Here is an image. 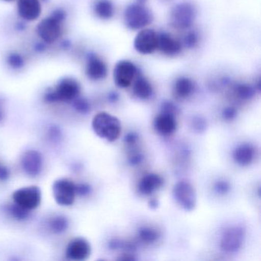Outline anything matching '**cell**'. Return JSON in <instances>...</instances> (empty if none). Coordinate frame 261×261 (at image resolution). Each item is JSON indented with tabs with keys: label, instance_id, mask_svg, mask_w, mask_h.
Here are the masks:
<instances>
[{
	"label": "cell",
	"instance_id": "8992f818",
	"mask_svg": "<svg viewBox=\"0 0 261 261\" xmlns=\"http://www.w3.org/2000/svg\"><path fill=\"white\" fill-rule=\"evenodd\" d=\"M12 198L13 202L30 212L40 205L42 202V192L38 186H25L15 191Z\"/></svg>",
	"mask_w": 261,
	"mask_h": 261
},
{
	"label": "cell",
	"instance_id": "603a6c76",
	"mask_svg": "<svg viewBox=\"0 0 261 261\" xmlns=\"http://www.w3.org/2000/svg\"><path fill=\"white\" fill-rule=\"evenodd\" d=\"M94 11L99 18L109 19L114 14V7L110 0H98L94 6Z\"/></svg>",
	"mask_w": 261,
	"mask_h": 261
},
{
	"label": "cell",
	"instance_id": "3957f363",
	"mask_svg": "<svg viewBox=\"0 0 261 261\" xmlns=\"http://www.w3.org/2000/svg\"><path fill=\"white\" fill-rule=\"evenodd\" d=\"M64 13L56 12L53 16L45 18L39 22L37 27L38 36L46 43H53L62 34V22Z\"/></svg>",
	"mask_w": 261,
	"mask_h": 261
},
{
	"label": "cell",
	"instance_id": "44dd1931",
	"mask_svg": "<svg viewBox=\"0 0 261 261\" xmlns=\"http://www.w3.org/2000/svg\"><path fill=\"white\" fill-rule=\"evenodd\" d=\"M153 89L152 85L147 79L143 77H139L136 81L134 86V93L138 98L142 100L149 99L152 96Z\"/></svg>",
	"mask_w": 261,
	"mask_h": 261
},
{
	"label": "cell",
	"instance_id": "30bf717a",
	"mask_svg": "<svg viewBox=\"0 0 261 261\" xmlns=\"http://www.w3.org/2000/svg\"><path fill=\"white\" fill-rule=\"evenodd\" d=\"M158 35L150 29L141 30L134 39V48L140 54H152L158 48Z\"/></svg>",
	"mask_w": 261,
	"mask_h": 261
},
{
	"label": "cell",
	"instance_id": "9c48e42d",
	"mask_svg": "<svg viewBox=\"0 0 261 261\" xmlns=\"http://www.w3.org/2000/svg\"><path fill=\"white\" fill-rule=\"evenodd\" d=\"M245 238V230L241 226H233L224 230L220 241L221 250L235 253L242 247Z\"/></svg>",
	"mask_w": 261,
	"mask_h": 261
},
{
	"label": "cell",
	"instance_id": "484cf974",
	"mask_svg": "<svg viewBox=\"0 0 261 261\" xmlns=\"http://www.w3.org/2000/svg\"><path fill=\"white\" fill-rule=\"evenodd\" d=\"M235 95L243 100H248L254 96L255 91L250 85H237L234 88Z\"/></svg>",
	"mask_w": 261,
	"mask_h": 261
},
{
	"label": "cell",
	"instance_id": "277c9868",
	"mask_svg": "<svg viewBox=\"0 0 261 261\" xmlns=\"http://www.w3.org/2000/svg\"><path fill=\"white\" fill-rule=\"evenodd\" d=\"M124 21L130 30H141L152 22V13L142 4H131L125 10Z\"/></svg>",
	"mask_w": 261,
	"mask_h": 261
},
{
	"label": "cell",
	"instance_id": "8d00e7d4",
	"mask_svg": "<svg viewBox=\"0 0 261 261\" xmlns=\"http://www.w3.org/2000/svg\"><path fill=\"white\" fill-rule=\"evenodd\" d=\"M10 170L4 165L0 164V181H6L10 178Z\"/></svg>",
	"mask_w": 261,
	"mask_h": 261
},
{
	"label": "cell",
	"instance_id": "ac0fdd59",
	"mask_svg": "<svg viewBox=\"0 0 261 261\" xmlns=\"http://www.w3.org/2000/svg\"><path fill=\"white\" fill-rule=\"evenodd\" d=\"M86 74L91 80H102L108 74V67L100 58L91 56L87 63Z\"/></svg>",
	"mask_w": 261,
	"mask_h": 261
},
{
	"label": "cell",
	"instance_id": "4316f807",
	"mask_svg": "<svg viewBox=\"0 0 261 261\" xmlns=\"http://www.w3.org/2000/svg\"><path fill=\"white\" fill-rule=\"evenodd\" d=\"M214 190L219 195H225L230 192V185L225 180H218L214 185Z\"/></svg>",
	"mask_w": 261,
	"mask_h": 261
},
{
	"label": "cell",
	"instance_id": "83f0119b",
	"mask_svg": "<svg viewBox=\"0 0 261 261\" xmlns=\"http://www.w3.org/2000/svg\"><path fill=\"white\" fill-rule=\"evenodd\" d=\"M73 101H74V108H75L77 112L83 114H86L89 112L91 107H90L89 103L85 99L77 97Z\"/></svg>",
	"mask_w": 261,
	"mask_h": 261
},
{
	"label": "cell",
	"instance_id": "e0dca14e",
	"mask_svg": "<svg viewBox=\"0 0 261 261\" xmlns=\"http://www.w3.org/2000/svg\"><path fill=\"white\" fill-rule=\"evenodd\" d=\"M256 155V149L250 143L238 145L232 152L233 161L241 166H247L253 163Z\"/></svg>",
	"mask_w": 261,
	"mask_h": 261
},
{
	"label": "cell",
	"instance_id": "836d02e7",
	"mask_svg": "<svg viewBox=\"0 0 261 261\" xmlns=\"http://www.w3.org/2000/svg\"><path fill=\"white\" fill-rule=\"evenodd\" d=\"M198 42V36L196 33H189L185 38V44L188 48H193Z\"/></svg>",
	"mask_w": 261,
	"mask_h": 261
},
{
	"label": "cell",
	"instance_id": "b9f144b4",
	"mask_svg": "<svg viewBox=\"0 0 261 261\" xmlns=\"http://www.w3.org/2000/svg\"><path fill=\"white\" fill-rule=\"evenodd\" d=\"M6 1H13V0H6Z\"/></svg>",
	"mask_w": 261,
	"mask_h": 261
},
{
	"label": "cell",
	"instance_id": "5bb4252c",
	"mask_svg": "<svg viewBox=\"0 0 261 261\" xmlns=\"http://www.w3.org/2000/svg\"><path fill=\"white\" fill-rule=\"evenodd\" d=\"M154 128L162 136H170L177 129V120L175 114L161 111L154 119Z\"/></svg>",
	"mask_w": 261,
	"mask_h": 261
},
{
	"label": "cell",
	"instance_id": "5b68a950",
	"mask_svg": "<svg viewBox=\"0 0 261 261\" xmlns=\"http://www.w3.org/2000/svg\"><path fill=\"white\" fill-rule=\"evenodd\" d=\"M172 195L177 204L186 212H192L196 207V192L189 181H178L172 189Z\"/></svg>",
	"mask_w": 261,
	"mask_h": 261
},
{
	"label": "cell",
	"instance_id": "1f68e13d",
	"mask_svg": "<svg viewBox=\"0 0 261 261\" xmlns=\"http://www.w3.org/2000/svg\"><path fill=\"white\" fill-rule=\"evenodd\" d=\"M91 192V187L86 183L76 184V193L81 196H87Z\"/></svg>",
	"mask_w": 261,
	"mask_h": 261
},
{
	"label": "cell",
	"instance_id": "d6a6232c",
	"mask_svg": "<svg viewBox=\"0 0 261 261\" xmlns=\"http://www.w3.org/2000/svg\"><path fill=\"white\" fill-rule=\"evenodd\" d=\"M143 159H144V156L143 154L139 152H134L129 155L128 160H129V164L131 166H138V165L141 164Z\"/></svg>",
	"mask_w": 261,
	"mask_h": 261
},
{
	"label": "cell",
	"instance_id": "d6986e66",
	"mask_svg": "<svg viewBox=\"0 0 261 261\" xmlns=\"http://www.w3.org/2000/svg\"><path fill=\"white\" fill-rule=\"evenodd\" d=\"M158 48L166 56H176L181 51V44L170 35L163 33L159 36Z\"/></svg>",
	"mask_w": 261,
	"mask_h": 261
},
{
	"label": "cell",
	"instance_id": "6da1fadb",
	"mask_svg": "<svg viewBox=\"0 0 261 261\" xmlns=\"http://www.w3.org/2000/svg\"><path fill=\"white\" fill-rule=\"evenodd\" d=\"M91 126L97 137L110 143L117 141L121 135L122 125L120 120L105 111L97 113L94 116Z\"/></svg>",
	"mask_w": 261,
	"mask_h": 261
},
{
	"label": "cell",
	"instance_id": "7a4b0ae2",
	"mask_svg": "<svg viewBox=\"0 0 261 261\" xmlns=\"http://www.w3.org/2000/svg\"><path fill=\"white\" fill-rule=\"evenodd\" d=\"M80 91V85L75 80L65 79L56 85L55 89L45 94V100L48 103L73 101L79 97Z\"/></svg>",
	"mask_w": 261,
	"mask_h": 261
},
{
	"label": "cell",
	"instance_id": "7402d4cb",
	"mask_svg": "<svg viewBox=\"0 0 261 261\" xmlns=\"http://www.w3.org/2000/svg\"><path fill=\"white\" fill-rule=\"evenodd\" d=\"M139 240L143 244H151L156 242L160 238V233L156 228L150 226H143L138 230Z\"/></svg>",
	"mask_w": 261,
	"mask_h": 261
},
{
	"label": "cell",
	"instance_id": "52a82bcc",
	"mask_svg": "<svg viewBox=\"0 0 261 261\" xmlns=\"http://www.w3.org/2000/svg\"><path fill=\"white\" fill-rule=\"evenodd\" d=\"M53 194L55 200L59 205H72L77 195L76 184L69 178H59L53 183Z\"/></svg>",
	"mask_w": 261,
	"mask_h": 261
},
{
	"label": "cell",
	"instance_id": "ba28073f",
	"mask_svg": "<svg viewBox=\"0 0 261 261\" xmlns=\"http://www.w3.org/2000/svg\"><path fill=\"white\" fill-rule=\"evenodd\" d=\"M195 8L192 4L187 2L180 3L171 11V24L177 29L189 28L195 21Z\"/></svg>",
	"mask_w": 261,
	"mask_h": 261
},
{
	"label": "cell",
	"instance_id": "cb8c5ba5",
	"mask_svg": "<svg viewBox=\"0 0 261 261\" xmlns=\"http://www.w3.org/2000/svg\"><path fill=\"white\" fill-rule=\"evenodd\" d=\"M7 211L12 218L17 220V221H24L30 216V211L21 207L20 205L14 202L7 205Z\"/></svg>",
	"mask_w": 261,
	"mask_h": 261
},
{
	"label": "cell",
	"instance_id": "7c38bea8",
	"mask_svg": "<svg viewBox=\"0 0 261 261\" xmlns=\"http://www.w3.org/2000/svg\"><path fill=\"white\" fill-rule=\"evenodd\" d=\"M21 166L27 175L31 177L38 176L43 168V157L39 151L27 150L21 159Z\"/></svg>",
	"mask_w": 261,
	"mask_h": 261
},
{
	"label": "cell",
	"instance_id": "d4e9b609",
	"mask_svg": "<svg viewBox=\"0 0 261 261\" xmlns=\"http://www.w3.org/2000/svg\"><path fill=\"white\" fill-rule=\"evenodd\" d=\"M69 223L68 219L62 215H57L50 221V228L55 233H64L68 229Z\"/></svg>",
	"mask_w": 261,
	"mask_h": 261
},
{
	"label": "cell",
	"instance_id": "ffe728a7",
	"mask_svg": "<svg viewBox=\"0 0 261 261\" xmlns=\"http://www.w3.org/2000/svg\"><path fill=\"white\" fill-rule=\"evenodd\" d=\"M195 90L193 82L189 77H182L177 79L174 85V94L178 98L186 99L192 95Z\"/></svg>",
	"mask_w": 261,
	"mask_h": 261
},
{
	"label": "cell",
	"instance_id": "60d3db41",
	"mask_svg": "<svg viewBox=\"0 0 261 261\" xmlns=\"http://www.w3.org/2000/svg\"><path fill=\"white\" fill-rule=\"evenodd\" d=\"M139 4H142L143 3L146 2V0H138Z\"/></svg>",
	"mask_w": 261,
	"mask_h": 261
},
{
	"label": "cell",
	"instance_id": "ab89813d",
	"mask_svg": "<svg viewBox=\"0 0 261 261\" xmlns=\"http://www.w3.org/2000/svg\"><path fill=\"white\" fill-rule=\"evenodd\" d=\"M111 96V99H112V100H114V101H115V100L118 98V96H117L116 94H113Z\"/></svg>",
	"mask_w": 261,
	"mask_h": 261
},
{
	"label": "cell",
	"instance_id": "8fae6325",
	"mask_svg": "<svg viewBox=\"0 0 261 261\" xmlns=\"http://www.w3.org/2000/svg\"><path fill=\"white\" fill-rule=\"evenodd\" d=\"M137 69L130 61L122 60L116 65L114 71L116 85L121 88H129L137 74Z\"/></svg>",
	"mask_w": 261,
	"mask_h": 261
},
{
	"label": "cell",
	"instance_id": "4fadbf2b",
	"mask_svg": "<svg viewBox=\"0 0 261 261\" xmlns=\"http://www.w3.org/2000/svg\"><path fill=\"white\" fill-rule=\"evenodd\" d=\"M91 253L90 243L83 238H77L70 241L67 246V258L74 261H83L88 259Z\"/></svg>",
	"mask_w": 261,
	"mask_h": 261
},
{
	"label": "cell",
	"instance_id": "f546056e",
	"mask_svg": "<svg viewBox=\"0 0 261 261\" xmlns=\"http://www.w3.org/2000/svg\"><path fill=\"white\" fill-rule=\"evenodd\" d=\"M237 114H238V111H237L236 108H233V107H227L223 110L222 117L224 120L230 121L235 119Z\"/></svg>",
	"mask_w": 261,
	"mask_h": 261
},
{
	"label": "cell",
	"instance_id": "9a60e30c",
	"mask_svg": "<svg viewBox=\"0 0 261 261\" xmlns=\"http://www.w3.org/2000/svg\"><path fill=\"white\" fill-rule=\"evenodd\" d=\"M17 13L25 21H35L42 14L39 0H18Z\"/></svg>",
	"mask_w": 261,
	"mask_h": 261
},
{
	"label": "cell",
	"instance_id": "f35d334b",
	"mask_svg": "<svg viewBox=\"0 0 261 261\" xmlns=\"http://www.w3.org/2000/svg\"><path fill=\"white\" fill-rule=\"evenodd\" d=\"M4 118V108L2 103H0V122L2 121Z\"/></svg>",
	"mask_w": 261,
	"mask_h": 261
},
{
	"label": "cell",
	"instance_id": "2e32d148",
	"mask_svg": "<svg viewBox=\"0 0 261 261\" xmlns=\"http://www.w3.org/2000/svg\"><path fill=\"white\" fill-rule=\"evenodd\" d=\"M164 183V179L157 173H148L140 180L137 190L140 195L149 196L154 192L161 189Z\"/></svg>",
	"mask_w": 261,
	"mask_h": 261
},
{
	"label": "cell",
	"instance_id": "f1b7e54d",
	"mask_svg": "<svg viewBox=\"0 0 261 261\" xmlns=\"http://www.w3.org/2000/svg\"><path fill=\"white\" fill-rule=\"evenodd\" d=\"M192 126L194 130L198 133H201L205 130L206 127H207V123H206L205 120L203 117H195L192 120Z\"/></svg>",
	"mask_w": 261,
	"mask_h": 261
},
{
	"label": "cell",
	"instance_id": "4dcf8cb0",
	"mask_svg": "<svg viewBox=\"0 0 261 261\" xmlns=\"http://www.w3.org/2000/svg\"><path fill=\"white\" fill-rule=\"evenodd\" d=\"M48 135L50 140L57 142L62 138V131L57 126H51L48 129Z\"/></svg>",
	"mask_w": 261,
	"mask_h": 261
},
{
	"label": "cell",
	"instance_id": "e575fe53",
	"mask_svg": "<svg viewBox=\"0 0 261 261\" xmlns=\"http://www.w3.org/2000/svg\"><path fill=\"white\" fill-rule=\"evenodd\" d=\"M138 135H137L136 133H129V134H128L127 135H126V137H125V144H126L127 146H130V147H133V146H136L137 142H138Z\"/></svg>",
	"mask_w": 261,
	"mask_h": 261
},
{
	"label": "cell",
	"instance_id": "d590c367",
	"mask_svg": "<svg viewBox=\"0 0 261 261\" xmlns=\"http://www.w3.org/2000/svg\"><path fill=\"white\" fill-rule=\"evenodd\" d=\"M9 63L13 67H21V65L23 63L22 58L19 55L13 54L9 58Z\"/></svg>",
	"mask_w": 261,
	"mask_h": 261
},
{
	"label": "cell",
	"instance_id": "74e56055",
	"mask_svg": "<svg viewBox=\"0 0 261 261\" xmlns=\"http://www.w3.org/2000/svg\"><path fill=\"white\" fill-rule=\"evenodd\" d=\"M159 205V201L156 199H152L149 201V206L152 209L157 208Z\"/></svg>",
	"mask_w": 261,
	"mask_h": 261
}]
</instances>
